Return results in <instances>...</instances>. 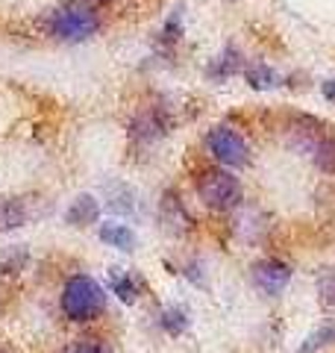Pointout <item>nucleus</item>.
<instances>
[{"instance_id":"0eeeda50","label":"nucleus","mask_w":335,"mask_h":353,"mask_svg":"<svg viewBox=\"0 0 335 353\" xmlns=\"http://www.w3.org/2000/svg\"><path fill=\"white\" fill-rule=\"evenodd\" d=\"M253 283H256V289H259L262 294H279L285 289L288 283H292V268H288L285 262H279V259H262V262H256L253 268Z\"/></svg>"},{"instance_id":"f257e3e1","label":"nucleus","mask_w":335,"mask_h":353,"mask_svg":"<svg viewBox=\"0 0 335 353\" xmlns=\"http://www.w3.org/2000/svg\"><path fill=\"white\" fill-rule=\"evenodd\" d=\"M100 27H103L100 9L92 3V0H65V3L53 6L41 15L44 36L65 41V44H77V41L92 39Z\"/></svg>"},{"instance_id":"412c9836","label":"nucleus","mask_w":335,"mask_h":353,"mask_svg":"<svg viewBox=\"0 0 335 353\" xmlns=\"http://www.w3.org/2000/svg\"><path fill=\"white\" fill-rule=\"evenodd\" d=\"M321 92H323V97H327V101L335 106V80H327L321 85Z\"/></svg>"},{"instance_id":"5701e85b","label":"nucleus","mask_w":335,"mask_h":353,"mask_svg":"<svg viewBox=\"0 0 335 353\" xmlns=\"http://www.w3.org/2000/svg\"><path fill=\"white\" fill-rule=\"evenodd\" d=\"M0 353H6V350H0Z\"/></svg>"},{"instance_id":"7ed1b4c3","label":"nucleus","mask_w":335,"mask_h":353,"mask_svg":"<svg viewBox=\"0 0 335 353\" xmlns=\"http://www.w3.org/2000/svg\"><path fill=\"white\" fill-rule=\"evenodd\" d=\"M197 194L209 209L215 212H232L244 201L241 180L232 171L221 168H203L197 174Z\"/></svg>"},{"instance_id":"aec40b11","label":"nucleus","mask_w":335,"mask_h":353,"mask_svg":"<svg viewBox=\"0 0 335 353\" xmlns=\"http://www.w3.org/2000/svg\"><path fill=\"white\" fill-rule=\"evenodd\" d=\"M180 36H183V15H180V12H174L171 18H168L165 30H162V39H165L168 44H174Z\"/></svg>"},{"instance_id":"4468645a","label":"nucleus","mask_w":335,"mask_h":353,"mask_svg":"<svg viewBox=\"0 0 335 353\" xmlns=\"http://www.w3.org/2000/svg\"><path fill=\"white\" fill-rule=\"evenodd\" d=\"M244 77H247V83H250L253 88H259V92L276 85V74L267 68V65H262V62H253L250 68H244Z\"/></svg>"},{"instance_id":"9d476101","label":"nucleus","mask_w":335,"mask_h":353,"mask_svg":"<svg viewBox=\"0 0 335 353\" xmlns=\"http://www.w3.org/2000/svg\"><path fill=\"white\" fill-rule=\"evenodd\" d=\"M309 157H312V162H315L318 171L335 174V136H329V132H321V139L312 145Z\"/></svg>"},{"instance_id":"ddd939ff","label":"nucleus","mask_w":335,"mask_h":353,"mask_svg":"<svg viewBox=\"0 0 335 353\" xmlns=\"http://www.w3.org/2000/svg\"><path fill=\"white\" fill-rule=\"evenodd\" d=\"M109 283H112V292L118 294L121 303L132 306L139 301V280L132 274H121V268H112L109 271Z\"/></svg>"},{"instance_id":"1a4fd4ad","label":"nucleus","mask_w":335,"mask_h":353,"mask_svg":"<svg viewBox=\"0 0 335 353\" xmlns=\"http://www.w3.org/2000/svg\"><path fill=\"white\" fill-rule=\"evenodd\" d=\"M27 221H30V212L24 201H18V197H0V233L24 227Z\"/></svg>"},{"instance_id":"a211bd4d","label":"nucleus","mask_w":335,"mask_h":353,"mask_svg":"<svg viewBox=\"0 0 335 353\" xmlns=\"http://www.w3.org/2000/svg\"><path fill=\"white\" fill-rule=\"evenodd\" d=\"M329 341H335V327H323V330H318V333H312L306 339V345L300 347V353H315L318 347L329 345Z\"/></svg>"},{"instance_id":"9b49d317","label":"nucleus","mask_w":335,"mask_h":353,"mask_svg":"<svg viewBox=\"0 0 335 353\" xmlns=\"http://www.w3.org/2000/svg\"><path fill=\"white\" fill-rule=\"evenodd\" d=\"M100 241L109 248H118V250H136V245H139L136 233H132L127 224H103L100 227Z\"/></svg>"},{"instance_id":"4be33fe9","label":"nucleus","mask_w":335,"mask_h":353,"mask_svg":"<svg viewBox=\"0 0 335 353\" xmlns=\"http://www.w3.org/2000/svg\"><path fill=\"white\" fill-rule=\"evenodd\" d=\"M92 3L97 6V3H112V0H92Z\"/></svg>"},{"instance_id":"2eb2a0df","label":"nucleus","mask_w":335,"mask_h":353,"mask_svg":"<svg viewBox=\"0 0 335 353\" xmlns=\"http://www.w3.org/2000/svg\"><path fill=\"white\" fill-rule=\"evenodd\" d=\"M109 209H112V212H118V215H130L132 209H136V201H132V192L121 185V189H118L115 194H109Z\"/></svg>"},{"instance_id":"f03ea898","label":"nucleus","mask_w":335,"mask_h":353,"mask_svg":"<svg viewBox=\"0 0 335 353\" xmlns=\"http://www.w3.org/2000/svg\"><path fill=\"white\" fill-rule=\"evenodd\" d=\"M62 312L68 321L74 324H88V321H97L106 309V292L100 289V283L88 274H77L65 283L62 289Z\"/></svg>"},{"instance_id":"423d86ee","label":"nucleus","mask_w":335,"mask_h":353,"mask_svg":"<svg viewBox=\"0 0 335 353\" xmlns=\"http://www.w3.org/2000/svg\"><path fill=\"white\" fill-rule=\"evenodd\" d=\"M159 221H162L165 233H171V236H185V233H192V230H194V221H192V215L185 212L183 197L176 194L174 189H168L162 194V201H159Z\"/></svg>"},{"instance_id":"f8f14e48","label":"nucleus","mask_w":335,"mask_h":353,"mask_svg":"<svg viewBox=\"0 0 335 353\" xmlns=\"http://www.w3.org/2000/svg\"><path fill=\"white\" fill-rule=\"evenodd\" d=\"M241 62H244L241 53H238L236 48H227V50H223L221 57L206 68V74L212 77V80L221 83V80H227V77H236V74L241 71Z\"/></svg>"},{"instance_id":"6e6552de","label":"nucleus","mask_w":335,"mask_h":353,"mask_svg":"<svg viewBox=\"0 0 335 353\" xmlns=\"http://www.w3.org/2000/svg\"><path fill=\"white\" fill-rule=\"evenodd\" d=\"M97 218H100V203L92 194H80V197H74L68 212H65V224L88 227V224H97Z\"/></svg>"},{"instance_id":"6ab92c4d","label":"nucleus","mask_w":335,"mask_h":353,"mask_svg":"<svg viewBox=\"0 0 335 353\" xmlns=\"http://www.w3.org/2000/svg\"><path fill=\"white\" fill-rule=\"evenodd\" d=\"M68 353H109V345H106L103 339H94L92 336V339H80Z\"/></svg>"},{"instance_id":"f3484780","label":"nucleus","mask_w":335,"mask_h":353,"mask_svg":"<svg viewBox=\"0 0 335 353\" xmlns=\"http://www.w3.org/2000/svg\"><path fill=\"white\" fill-rule=\"evenodd\" d=\"M24 265H27V250L15 248V250H9L6 256L0 259V271H3V274H18Z\"/></svg>"},{"instance_id":"39448f33","label":"nucleus","mask_w":335,"mask_h":353,"mask_svg":"<svg viewBox=\"0 0 335 353\" xmlns=\"http://www.w3.org/2000/svg\"><path fill=\"white\" fill-rule=\"evenodd\" d=\"M168 127H171V121H168L165 109L162 106H148V109H141V112L132 118L130 139L136 141V145H153L156 139L165 136Z\"/></svg>"},{"instance_id":"20e7f679","label":"nucleus","mask_w":335,"mask_h":353,"mask_svg":"<svg viewBox=\"0 0 335 353\" xmlns=\"http://www.w3.org/2000/svg\"><path fill=\"white\" fill-rule=\"evenodd\" d=\"M206 148H209L212 157H215L223 165V168H244V165L250 162L247 141H244L232 127H215V130H209Z\"/></svg>"},{"instance_id":"dca6fc26","label":"nucleus","mask_w":335,"mask_h":353,"mask_svg":"<svg viewBox=\"0 0 335 353\" xmlns=\"http://www.w3.org/2000/svg\"><path fill=\"white\" fill-rule=\"evenodd\" d=\"M162 327L168 330V336H180V333H185L188 318H185L183 309H168V312L162 315Z\"/></svg>"}]
</instances>
